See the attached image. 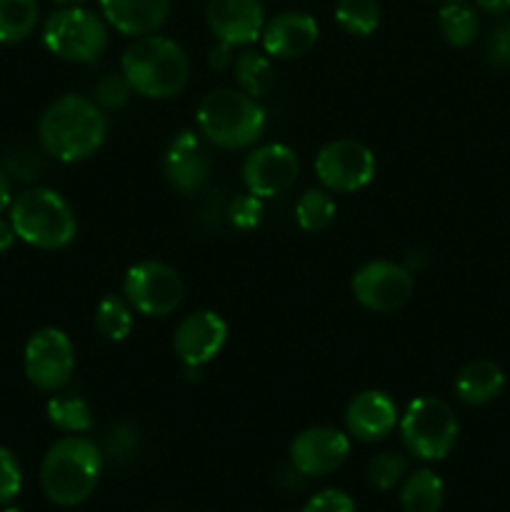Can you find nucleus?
Returning <instances> with one entry per match:
<instances>
[{
  "label": "nucleus",
  "mask_w": 510,
  "mask_h": 512,
  "mask_svg": "<svg viewBox=\"0 0 510 512\" xmlns=\"http://www.w3.org/2000/svg\"><path fill=\"white\" fill-rule=\"evenodd\" d=\"M438 25L443 38L453 48H465L475 40L480 30V18L468 0H448L438 13Z\"/></svg>",
  "instance_id": "nucleus-22"
},
{
  "label": "nucleus",
  "mask_w": 510,
  "mask_h": 512,
  "mask_svg": "<svg viewBox=\"0 0 510 512\" xmlns=\"http://www.w3.org/2000/svg\"><path fill=\"white\" fill-rule=\"evenodd\" d=\"M225 340H228L225 320L213 310H198V313H190L188 318L180 320L173 335V348L175 355L183 360V365H188L190 370H198L223 350Z\"/></svg>",
  "instance_id": "nucleus-14"
},
{
  "label": "nucleus",
  "mask_w": 510,
  "mask_h": 512,
  "mask_svg": "<svg viewBox=\"0 0 510 512\" xmlns=\"http://www.w3.org/2000/svg\"><path fill=\"white\" fill-rule=\"evenodd\" d=\"M25 375L40 390L58 393L73 378L75 353L68 335L58 328H43L30 335L23 353Z\"/></svg>",
  "instance_id": "nucleus-10"
},
{
  "label": "nucleus",
  "mask_w": 510,
  "mask_h": 512,
  "mask_svg": "<svg viewBox=\"0 0 510 512\" xmlns=\"http://www.w3.org/2000/svg\"><path fill=\"white\" fill-rule=\"evenodd\" d=\"M260 40L270 58L295 60L315 45L318 23L308 13H280L265 23Z\"/></svg>",
  "instance_id": "nucleus-18"
},
{
  "label": "nucleus",
  "mask_w": 510,
  "mask_h": 512,
  "mask_svg": "<svg viewBox=\"0 0 510 512\" xmlns=\"http://www.w3.org/2000/svg\"><path fill=\"white\" fill-rule=\"evenodd\" d=\"M315 175L330 193H355L375 178V155L360 140H330L315 158Z\"/></svg>",
  "instance_id": "nucleus-9"
},
{
  "label": "nucleus",
  "mask_w": 510,
  "mask_h": 512,
  "mask_svg": "<svg viewBox=\"0 0 510 512\" xmlns=\"http://www.w3.org/2000/svg\"><path fill=\"white\" fill-rule=\"evenodd\" d=\"M405 473H408V460L400 453H380L375 458H370L365 475H368V483L375 490H393L395 485L403 483Z\"/></svg>",
  "instance_id": "nucleus-29"
},
{
  "label": "nucleus",
  "mask_w": 510,
  "mask_h": 512,
  "mask_svg": "<svg viewBox=\"0 0 510 512\" xmlns=\"http://www.w3.org/2000/svg\"><path fill=\"white\" fill-rule=\"evenodd\" d=\"M10 225L23 243L60 250L75 238V213L68 200L50 188H33L10 203Z\"/></svg>",
  "instance_id": "nucleus-5"
},
{
  "label": "nucleus",
  "mask_w": 510,
  "mask_h": 512,
  "mask_svg": "<svg viewBox=\"0 0 510 512\" xmlns=\"http://www.w3.org/2000/svg\"><path fill=\"white\" fill-rule=\"evenodd\" d=\"M23 488V470L18 458L0 445V505H8L18 498Z\"/></svg>",
  "instance_id": "nucleus-32"
},
{
  "label": "nucleus",
  "mask_w": 510,
  "mask_h": 512,
  "mask_svg": "<svg viewBox=\"0 0 510 512\" xmlns=\"http://www.w3.org/2000/svg\"><path fill=\"white\" fill-rule=\"evenodd\" d=\"M208 28L220 43L250 45L263 35L265 10L260 0H208Z\"/></svg>",
  "instance_id": "nucleus-15"
},
{
  "label": "nucleus",
  "mask_w": 510,
  "mask_h": 512,
  "mask_svg": "<svg viewBox=\"0 0 510 512\" xmlns=\"http://www.w3.org/2000/svg\"><path fill=\"white\" fill-rule=\"evenodd\" d=\"M235 78L243 93H248L250 98H263L275 83L273 63H270L268 55L255 53V50H245L235 58Z\"/></svg>",
  "instance_id": "nucleus-24"
},
{
  "label": "nucleus",
  "mask_w": 510,
  "mask_h": 512,
  "mask_svg": "<svg viewBox=\"0 0 510 512\" xmlns=\"http://www.w3.org/2000/svg\"><path fill=\"white\" fill-rule=\"evenodd\" d=\"M120 73L143 98H173L188 85L190 60L175 40L165 35H140L120 60Z\"/></svg>",
  "instance_id": "nucleus-3"
},
{
  "label": "nucleus",
  "mask_w": 510,
  "mask_h": 512,
  "mask_svg": "<svg viewBox=\"0 0 510 512\" xmlns=\"http://www.w3.org/2000/svg\"><path fill=\"white\" fill-rule=\"evenodd\" d=\"M398 405L383 390H363L345 408V428L360 443H378L398 425Z\"/></svg>",
  "instance_id": "nucleus-17"
},
{
  "label": "nucleus",
  "mask_w": 510,
  "mask_h": 512,
  "mask_svg": "<svg viewBox=\"0 0 510 512\" xmlns=\"http://www.w3.org/2000/svg\"><path fill=\"white\" fill-rule=\"evenodd\" d=\"M3 512H23V510H18V508H5Z\"/></svg>",
  "instance_id": "nucleus-42"
},
{
  "label": "nucleus",
  "mask_w": 510,
  "mask_h": 512,
  "mask_svg": "<svg viewBox=\"0 0 510 512\" xmlns=\"http://www.w3.org/2000/svg\"><path fill=\"white\" fill-rule=\"evenodd\" d=\"M48 420L65 433H88L93 428L90 405L78 393H58L48 400Z\"/></svg>",
  "instance_id": "nucleus-23"
},
{
  "label": "nucleus",
  "mask_w": 510,
  "mask_h": 512,
  "mask_svg": "<svg viewBox=\"0 0 510 512\" xmlns=\"http://www.w3.org/2000/svg\"><path fill=\"white\" fill-rule=\"evenodd\" d=\"M105 23L123 35H150L168 20L170 0H100Z\"/></svg>",
  "instance_id": "nucleus-19"
},
{
  "label": "nucleus",
  "mask_w": 510,
  "mask_h": 512,
  "mask_svg": "<svg viewBox=\"0 0 510 512\" xmlns=\"http://www.w3.org/2000/svg\"><path fill=\"white\" fill-rule=\"evenodd\" d=\"M443 500V480L433 470H415L403 480V488H400V508H403V512H440Z\"/></svg>",
  "instance_id": "nucleus-21"
},
{
  "label": "nucleus",
  "mask_w": 510,
  "mask_h": 512,
  "mask_svg": "<svg viewBox=\"0 0 510 512\" xmlns=\"http://www.w3.org/2000/svg\"><path fill=\"white\" fill-rule=\"evenodd\" d=\"M458 418L448 403L433 395L415 398L400 418V435L420 460H443L458 440Z\"/></svg>",
  "instance_id": "nucleus-6"
},
{
  "label": "nucleus",
  "mask_w": 510,
  "mask_h": 512,
  "mask_svg": "<svg viewBox=\"0 0 510 512\" xmlns=\"http://www.w3.org/2000/svg\"><path fill=\"white\" fill-rule=\"evenodd\" d=\"M135 430L128 428V425H118V428H113V433L108 435L110 440V453H125V450H130L135 445Z\"/></svg>",
  "instance_id": "nucleus-36"
},
{
  "label": "nucleus",
  "mask_w": 510,
  "mask_h": 512,
  "mask_svg": "<svg viewBox=\"0 0 510 512\" xmlns=\"http://www.w3.org/2000/svg\"><path fill=\"white\" fill-rule=\"evenodd\" d=\"M228 220L240 230L258 228L260 220H263V198H258V195L253 193H245L238 195L235 200H230Z\"/></svg>",
  "instance_id": "nucleus-31"
},
{
  "label": "nucleus",
  "mask_w": 510,
  "mask_h": 512,
  "mask_svg": "<svg viewBox=\"0 0 510 512\" xmlns=\"http://www.w3.org/2000/svg\"><path fill=\"white\" fill-rule=\"evenodd\" d=\"M415 288L413 270L390 260H373L353 275V295L373 313H395L410 300Z\"/></svg>",
  "instance_id": "nucleus-11"
},
{
  "label": "nucleus",
  "mask_w": 510,
  "mask_h": 512,
  "mask_svg": "<svg viewBox=\"0 0 510 512\" xmlns=\"http://www.w3.org/2000/svg\"><path fill=\"white\" fill-rule=\"evenodd\" d=\"M335 20L345 33L365 38L380 25V5L378 0H338Z\"/></svg>",
  "instance_id": "nucleus-28"
},
{
  "label": "nucleus",
  "mask_w": 510,
  "mask_h": 512,
  "mask_svg": "<svg viewBox=\"0 0 510 512\" xmlns=\"http://www.w3.org/2000/svg\"><path fill=\"white\" fill-rule=\"evenodd\" d=\"M505 388V373L493 360H473L460 370L455 393L465 405L493 403Z\"/></svg>",
  "instance_id": "nucleus-20"
},
{
  "label": "nucleus",
  "mask_w": 510,
  "mask_h": 512,
  "mask_svg": "<svg viewBox=\"0 0 510 512\" xmlns=\"http://www.w3.org/2000/svg\"><path fill=\"white\" fill-rule=\"evenodd\" d=\"M123 293L130 308L148 318H165L183 303L185 285L178 270L158 260L135 263L125 273Z\"/></svg>",
  "instance_id": "nucleus-8"
},
{
  "label": "nucleus",
  "mask_w": 510,
  "mask_h": 512,
  "mask_svg": "<svg viewBox=\"0 0 510 512\" xmlns=\"http://www.w3.org/2000/svg\"><path fill=\"white\" fill-rule=\"evenodd\" d=\"M335 218V200L330 195V190L323 188H310L295 203V220L303 230L315 233V230H323L333 223Z\"/></svg>",
  "instance_id": "nucleus-27"
},
{
  "label": "nucleus",
  "mask_w": 510,
  "mask_h": 512,
  "mask_svg": "<svg viewBox=\"0 0 510 512\" xmlns=\"http://www.w3.org/2000/svg\"><path fill=\"white\" fill-rule=\"evenodd\" d=\"M298 173V155H295L293 148L280 143L260 145L243 163L245 188H248V193L258 195L263 200L285 193L298 180Z\"/></svg>",
  "instance_id": "nucleus-13"
},
{
  "label": "nucleus",
  "mask_w": 510,
  "mask_h": 512,
  "mask_svg": "<svg viewBox=\"0 0 510 512\" xmlns=\"http://www.w3.org/2000/svg\"><path fill=\"white\" fill-rule=\"evenodd\" d=\"M198 128L208 143L223 150H243L265 130L263 105L235 88H218L198 108Z\"/></svg>",
  "instance_id": "nucleus-4"
},
{
  "label": "nucleus",
  "mask_w": 510,
  "mask_h": 512,
  "mask_svg": "<svg viewBox=\"0 0 510 512\" xmlns=\"http://www.w3.org/2000/svg\"><path fill=\"white\" fill-rule=\"evenodd\" d=\"M103 473V450L85 435H68L45 453L40 485L50 503L75 508L93 495Z\"/></svg>",
  "instance_id": "nucleus-2"
},
{
  "label": "nucleus",
  "mask_w": 510,
  "mask_h": 512,
  "mask_svg": "<svg viewBox=\"0 0 510 512\" xmlns=\"http://www.w3.org/2000/svg\"><path fill=\"white\" fill-rule=\"evenodd\" d=\"M130 93H133V88H130V83L125 80L123 73L120 75L108 73L95 83L93 100L98 103V108L115 110V108H123V105L128 103Z\"/></svg>",
  "instance_id": "nucleus-30"
},
{
  "label": "nucleus",
  "mask_w": 510,
  "mask_h": 512,
  "mask_svg": "<svg viewBox=\"0 0 510 512\" xmlns=\"http://www.w3.org/2000/svg\"><path fill=\"white\" fill-rule=\"evenodd\" d=\"M350 440L343 430L315 425L295 435L290 445V463L300 475L308 478H323L335 473L348 460Z\"/></svg>",
  "instance_id": "nucleus-12"
},
{
  "label": "nucleus",
  "mask_w": 510,
  "mask_h": 512,
  "mask_svg": "<svg viewBox=\"0 0 510 512\" xmlns=\"http://www.w3.org/2000/svg\"><path fill=\"white\" fill-rule=\"evenodd\" d=\"M163 170L168 183L178 193H195L208 180L210 173V153L203 138L193 130H183V133L175 135L165 150Z\"/></svg>",
  "instance_id": "nucleus-16"
},
{
  "label": "nucleus",
  "mask_w": 510,
  "mask_h": 512,
  "mask_svg": "<svg viewBox=\"0 0 510 512\" xmlns=\"http://www.w3.org/2000/svg\"><path fill=\"white\" fill-rule=\"evenodd\" d=\"M300 512H355V503L345 490L328 488L315 493L313 498L300 508Z\"/></svg>",
  "instance_id": "nucleus-33"
},
{
  "label": "nucleus",
  "mask_w": 510,
  "mask_h": 512,
  "mask_svg": "<svg viewBox=\"0 0 510 512\" xmlns=\"http://www.w3.org/2000/svg\"><path fill=\"white\" fill-rule=\"evenodd\" d=\"M53 3L63 5V8H70V5H80V3H85V0H53Z\"/></svg>",
  "instance_id": "nucleus-41"
},
{
  "label": "nucleus",
  "mask_w": 510,
  "mask_h": 512,
  "mask_svg": "<svg viewBox=\"0 0 510 512\" xmlns=\"http://www.w3.org/2000/svg\"><path fill=\"white\" fill-rule=\"evenodd\" d=\"M43 43L68 63H93L108 48V25L93 10L70 5L45 20Z\"/></svg>",
  "instance_id": "nucleus-7"
},
{
  "label": "nucleus",
  "mask_w": 510,
  "mask_h": 512,
  "mask_svg": "<svg viewBox=\"0 0 510 512\" xmlns=\"http://www.w3.org/2000/svg\"><path fill=\"white\" fill-rule=\"evenodd\" d=\"M15 238H18V235H15L10 220H0V253L10 250V245L15 243Z\"/></svg>",
  "instance_id": "nucleus-39"
},
{
  "label": "nucleus",
  "mask_w": 510,
  "mask_h": 512,
  "mask_svg": "<svg viewBox=\"0 0 510 512\" xmlns=\"http://www.w3.org/2000/svg\"><path fill=\"white\" fill-rule=\"evenodd\" d=\"M40 168H43V165H40L38 155H35L33 150H28V148H18L15 153L5 155L3 170L8 175H13V178H18V180L38 178Z\"/></svg>",
  "instance_id": "nucleus-34"
},
{
  "label": "nucleus",
  "mask_w": 510,
  "mask_h": 512,
  "mask_svg": "<svg viewBox=\"0 0 510 512\" xmlns=\"http://www.w3.org/2000/svg\"><path fill=\"white\" fill-rule=\"evenodd\" d=\"M233 45H228V43H220L218 40V45H215L213 50H210V65H213L215 70H223V68H228V65H233L235 60H233Z\"/></svg>",
  "instance_id": "nucleus-37"
},
{
  "label": "nucleus",
  "mask_w": 510,
  "mask_h": 512,
  "mask_svg": "<svg viewBox=\"0 0 510 512\" xmlns=\"http://www.w3.org/2000/svg\"><path fill=\"white\" fill-rule=\"evenodd\" d=\"M35 25H38L35 0H0V43H20L33 33Z\"/></svg>",
  "instance_id": "nucleus-25"
},
{
  "label": "nucleus",
  "mask_w": 510,
  "mask_h": 512,
  "mask_svg": "<svg viewBox=\"0 0 510 512\" xmlns=\"http://www.w3.org/2000/svg\"><path fill=\"white\" fill-rule=\"evenodd\" d=\"M108 135L103 108L85 95H63L45 108L38 123L40 145L63 163L90 158Z\"/></svg>",
  "instance_id": "nucleus-1"
},
{
  "label": "nucleus",
  "mask_w": 510,
  "mask_h": 512,
  "mask_svg": "<svg viewBox=\"0 0 510 512\" xmlns=\"http://www.w3.org/2000/svg\"><path fill=\"white\" fill-rule=\"evenodd\" d=\"M10 203H13V193H10V175L5 173L3 165H0V213L10 210Z\"/></svg>",
  "instance_id": "nucleus-38"
},
{
  "label": "nucleus",
  "mask_w": 510,
  "mask_h": 512,
  "mask_svg": "<svg viewBox=\"0 0 510 512\" xmlns=\"http://www.w3.org/2000/svg\"><path fill=\"white\" fill-rule=\"evenodd\" d=\"M475 3H478L480 10H485V13H493V15L508 13L510 10V0H475Z\"/></svg>",
  "instance_id": "nucleus-40"
},
{
  "label": "nucleus",
  "mask_w": 510,
  "mask_h": 512,
  "mask_svg": "<svg viewBox=\"0 0 510 512\" xmlns=\"http://www.w3.org/2000/svg\"><path fill=\"white\" fill-rule=\"evenodd\" d=\"M95 328L113 343L128 338L133 330V308L128 300L118 298V295H105L95 308Z\"/></svg>",
  "instance_id": "nucleus-26"
},
{
  "label": "nucleus",
  "mask_w": 510,
  "mask_h": 512,
  "mask_svg": "<svg viewBox=\"0 0 510 512\" xmlns=\"http://www.w3.org/2000/svg\"><path fill=\"white\" fill-rule=\"evenodd\" d=\"M488 60L498 68H510V20L500 23L490 35Z\"/></svg>",
  "instance_id": "nucleus-35"
}]
</instances>
